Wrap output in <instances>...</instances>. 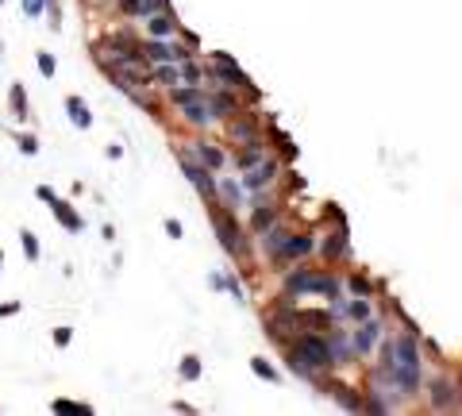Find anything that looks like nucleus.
Returning <instances> with one entry per match:
<instances>
[{
  "label": "nucleus",
  "mask_w": 462,
  "mask_h": 416,
  "mask_svg": "<svg viewBox=\"0 0 462 416\" xmlns=\"http://www.w3.org/2000/svg\"><path fill=\"white\" fill-rule=\"evenodd\" d=\"M285 351L296 355L308 370H316V374L335 370V355H332V347H327V332L324 336H320V332H296V336L285 343Z\"/></svg>",
  "instance_id": "f257e3e1"
},
{
  "label": "nucleus",
  "mask_w": 462,
  "mask_h": 416,
  "mask_svg": "<svg viewBox=\"0 0 462 416\" xmlns=\"http://www.w3.org/2000/svg\"><path fill=\"white\" fill-rule=\"evenodd\" d=\"M308 293H320V297H327V301L343 297L339 282H335L332 274H324V270H308V266H301V270H293L285 277V297H308Z\"/></svg>",
  "instance_id": "f03ea898"
},
{
  "label": "nucleus",
  "mask_w": 462,
  "mask_h": 416,
  "mask_svg": "<svg viewBox=\"0 0 462 416\" xmlns=\"http://www.w3.org/2000/svg\"><path fill=\"white\" fill-rule=\"evenodd\" d=\"M212 224H216L220 247H224L231 258H243V255H246V235H243V227H239L235 220H231V208L212 205Z\"/></svg>",
  "instance_id": "7ed1b4c3"
},
{
  "label": "nucleus",
  "mask_w": 462,
  "mask_h": 416,
  "mask_svg": "<svg viewBox=\"0 0 462 416\" xmlns=\"http://www.w3.org/2000/svg\"><path fill=\"white\" fill-rule=\"evenodd\" d=\"M139 54H143V62L158 66V62H185V58H193V46L189 43H173V39H143V43H139Z\"/></svg>",
  "instance_id": "20e7f679"
},
{
  "label": "nucleus",
  "mask_w": 462,
  "mask_h": 416,
  "mask_svg": "<svg viewBox=\"0 0 462 416\" xmlns=\"http://www.w3.org/2000/svg\"><path fill=\"white\" fill-rule=\"evenodd\" d=\"M204 73H208L216 85H224V89H243V93L258 96V93H254V85H251V77H246V73L239 70L227 54H212V62H208V70H204Z\"/></svg>",
  "instance_id": "39448f33"
},
{
  "label": "nucleus",
  "mask_w": 462,
  "mask_h": 416,
  "mask_svg": "<svg viewBox=\"0 0 462 416\" xmlns=\"http://www.w3.org/2000/svg\"><path fill=\"white\" fill-rule=\"evenodd\" d=\"M277 174H282V162H277L274 154H266V158H262L258 166L243 170V189H246V193H254V197H258L262 189H270V185L277 182Z\"/></svg>",
  "instance_id": "423d86ee"
},
{
  "label": "nucleus",
  "mask_w": 462,
  "mask_h": 416,
  "mask_svg": "<svg viewBox=\"0 0 462 416\" xmlns=\"http://www.w3.org/2000/svg\"><path fill=\"white\" fill-rule=\"evenodd\" d=\"M312 251H316V239H312V235H285V243L270 255V263L282 270V266L296 263V258H304V255H312Z\"/></svg>",
  "instance_id": "0eeeda50"
},
{
  "label": "nucleus",
  "mask_w": 462,
  "mask_h": 416,
  "mask_svg": "<svg viewBox=\"0 0 462 416\" xmlns=\"http://www.w3.org/2000/svg\"><path fill=\"white\" fill-rule=\"evenodd\" d=\"M181 170H185V177H189V182H193L201 193H204V197L212 201V205H220V201H216V189H220V182L212 177V170H208V166H201L196 158H189V154H185V158H181Z\"/></svg>",
  "instance_id": "6e6552de"
},
{
  "label": "nucleus",
  "mask_w": 462,
  "mask_h": 416,
  "mask_svg": "<svg viewBox=\"0 0 462 416\" xmlns=\"http://www.w3.org/2000/svg\"><path fill=\"white\" fill-rule=\"evenodd\" d=\"M177 116H181V124H189V127H212L216 124V112H212L208 96H196V101L181 104Z\"/></svg>",
  "instance_id": "1a4fd4ad"
},
{
  "label": "nucleus",
  "mask_w": 462,
  "mask_h": 416,
  "mask_svg": "<svg viewBox=\"0 0 462 416\" xmlns=\"http://www.w3.org/2000/svg\"><path fill=\"white\" fill-rule=\"evenodd\" d=\"M227 139H231L235 146H246V143H258L262 132H258V124H254L251 116H243V112H239V116L227 120Z\"/></svg>",
  "instance_id": "9d476101"
},
{
  "label": "nucleus",
  "mask_w": 462,
  "mask_h": 416,
  "mask_svg": "<svg viewBox=\"0 0 462 416\" xmlns=\"http://www.w3.org/2000/svg\"><path fill=\"white\" fill-rule=\"evenodd\" d=\"M382 320H374V316H370V320H362L358 328H351V339H354V355H370V347L377 343V339H382Z\"/></svg>",
  "instance_id": "9b49d317"
},
{
  "label": "nucleus",
  "mask_w": 462,
  "mask_h": 416,
  "mask_svg": "<svg viewBox=\"0 0 462 416\" xmlns=\"http://www.w3.org/2000/svg\"><path fill=\"white\" fill-rule=\"evenodd\" d=\"M327 347H332V355H335V366H346V363H354V339H351V332L346 328H327Z\"/></svg>",
  "instance_id": "f8f14e48"
},
{
  "label": "nucleus",
  "mask_w": 462,
  "mask_h": 416,
  "mask_svg": "<svg viewBox=\"0 0 462 416\" xmlns=\"http://www.w3.org/2000/svg\"><path fill=\"white\" fill-rule=\"evenodd\" d=\"M146 39H173L181 31V23L173 20V12L170 8H162V12H154V15H146Z\"/></svg>",
  "instance_id": "ddd939ff"
},
{
  "label": "nucleus",
  "mask_w": 462,
  "mask_h": 416,
  "mask_svg": "<svg viewBox=\"0 0 462 416\" xmlns=\"http://www.w3.org/2000/svg\"><path fill=\"white\" fill-rule=\"evenodd\" d=\"M208 104H212V112H216V120H231V116H239V112H243L239 96L231 93V89H224V85L208 93Z\"/></svg>",
  "instance_id": "4468645a"
},
{
  "label": "nucleus",
  "mask_w": 462,
  "mask_h": 416,
  "mask_svg": "<svg viewBox=\"0 0 462 416\" xmlns=\"http://www.w3.org/2000/svg\"><path fill=\"white\" fill-rule=\"evenodd\" d=\"M427 393H432V409H435V412H447V409H455L458 386H455L451 378H435L432 386H427Z\"/></svg>",
  "instance_id": "2eb2a0df"
},
{
  "label": "nucleus",
  "mask_w": 462,
  "mask_h": 416,
  "mask_svg": "<svg viewBox=\"0 0 462 416\" xmlns=\"http://www.w3.org/2000/svg\"><path fill=\"white\" fill-rule=\"evenodd\" d=\"M346 251H351V243H346V224H339L332 235H324V243H320V258H324V263L346 258Z\"/></svg>",
  "instance_id": "dca6fc26"
},
{
  "label": "nucleus",
  "mask_w": 462,
  "mask_h": 416,
  "mask_svg": "<svg viewBox=\"0 0 462 416\" xmlns=\"http://www.w3.org/2000/svg\"><path fill=\"white\" fill-rule=\"evenodd\" d=\"M151 85H162V89L181 85V62H158V66H151Z\"/></svg>",
  "instance_id": "f3484780"
},
{
  "label": "nucleus",
  "mask_w": 462,
  "mask_h": 416,
  "mask_svg": "<svg viewBox=\"0 0 462 416\" xmlns=\"http://www.w3.org/2000/svg\"><path fill=\"white\" fill-rule=\"evenodd\" d=\"M51 212L58 216V224H62L65 232H81V227H85V224H81V216L70 208V201H62V197H54V201H51Z\"/></svg>",
  "instance_id": "a211bd4d"
},
{
  "label": "nucleus",
  "mask_w": 462,
  "mask_h": 416,
  "mask_svg": "<svg viewBox=\"0 0 462 416\" xmlns=\"http://www.w3.org/2000/svg\"><path fill=\"white\" fill-rule=\"evenodd\" d=\"M216 201H220L224 208H231V212L243 208V182H227V177H224V182H220V189H216Z\"/></svg>",
  "instance_id": "6ab92c4d"
},
{
  "label": "nucleus",
  "mask_w": 462,
  "mask_h": 416,
  "mask_svg": "<svg viewBox=\"0 0 462 416\" xmlns=\"http://www.w3.org/2000/svg\"><path fill=\"white\" fill-rule=\"evenodd\" d=\"M266 154H270V151H266V143H262V139H258V143H246V146H239L235 166H239V170H251V166H258Z\"/></svg>",
  "instance_id": "aec40b11"
},
{
  "label": "nucleus",
  "mask_w": 462,
  "mask_h": 416,
  "mask_svg": "<svg viewBox=\"0 0 462 416\" xmlns=\"http://www.w3.org/2000/svg\"><path fill=\"white\" fill-rule=\"evenodd\" d=\"M193 158L201 162V166H208V170H224V154H220L212 143H201V139L193 143Z\"/></svg>",
  "instance_id": "412c9836"
},
{
  "label": "nucleus",
  "mask_w": 462,
  "mask_h": 416,
  "mask_svg": "<svg viewBox=\"0 0 462 416\" xmlns=\"http://www.w3.org/2000/svg\"><path fill=\"white\" fill-rule=\"evenodd\" d=\"M65 112H70V120L81 127V132H89V127H93V116H89V104L81 101V96H65Z\"/></svg>",
  "instance_id": "4be33fe9"
},
{
  "label": "nucleus",
  "mask_w": 462,
  "mask_h": 416,
  "mask_svg": "<svg viewBox=\"0 0 462 416\" xmlns=\"http://www.w3.org/2000/svg\"><path fill=\"white\" fill-rule=\"evenodd\" d=\"M166 96H170L173 108H181V104H189V101H196V96H204V89H201V85H173V89H166Z\"/></svg>",
  "instance_id": "5701e85b"
},
{
  "label": "nucleus",
  "mask_w": 462,
  "mask_h": 416,
  "mask_svg": "<svg viewBox=\"0 0 462 416\" xmlns=\"http://www.w3.org/2000/svg\"><path fill=\"white\" fill-rule=\"evenodd\" d=\"M327 393H332L335 401L343 405V409H362V397L351 393V386H339V382H332V389H327Z\"/></svg>",
  "instance_id": "b1692460"
},
{
  "label": "nucleus",
  "mask_w": 462,
  "mask_h": 416,
  "mask_svg": "<svg viewBox=\"0 0 462 416\" xmlns=\"http://www.w3.org/2000/svg\"><path fill=\"white\" fill-rule=\"evenodd\" d=\"M201 77H204L201 62H193V58L181 62V81H185V85H201Z\"/></svg>",
  "instance_id": "393cba45"
},
{
  "label": "nucleus",
  "mask_w": 462,
  "mask_h": 416,
  "mask_svg": "<svg viewBox=\"0 0 462 416\" xmlns=\"http://www.w3.org/2000/svg\"><path fill=\"white\" fill-rule=\"evenodd\" d=\"M196 378H201V358L185 355L181 358V382H196Z\"/></svg>",
  "instance_id": "a878e982"
},
{
  "label": "nucleus",
  "mask_w": 462,
  "mask_h": 416,
  "mask_svg": "<svg viewBox=\"0 0 462 416\" xmlns=\"http://www.w3.org/2000/svg\"><path fill=\"white\" fill-rule=\"evenodd\" d=\"M12 108H15V120H27V93H23V85H12Z\"/></svg>",
  "instance_id": "bb28decb"
},
{
  "label": "nucleus",
  "mask_w": 462,
  "mask_h": 416,
  "mask_svg": "<svg viewBox=\"0 0 462 416\" xmlns=\"http://www.w3.org/2000/svg\"><path fill=\"white\" fill-rule=\"evenodd\" d=\"M346 289H351L354 297H374V285H370L362 274H351V282H346Z\"/></svg>",
  "instance_id": "cd10ccee"
},
{
  "label": "nucleus",
  "mask_w": 462,
  "mask_h": 416,
  "mask_svg": "<svg viewBox=\"0 0 462 416\" xmlns=\"http://www.w3.org/2000/svg\"><path fill=\"white\" fill-rule=\"evenodd\" d=\"M251 370L258 374V378H266V382H277V378H282V374H277L274 366H270L266 358H262V355H258V358H251Z\"/></svg>",
  "instance_id": "c85d7f7f"
},
{
  "label": "nucleus",
  "mask_w": 462,
  "mask_h": 416,
  "mask_svg": "<svg viewBox=\"0 0 462 416\" xmlns=\"http://www.w3.org/2000/svg\"><path fill=\"white\" fill-rule=\"evenodd\" d=\"M51 409H54V412H85V416H89V412H93V409H89V405H77V401H65V397H58V401L51 405Z\"/></svg>",
  "instance_id": "c756f323"
},
{
  "label": "nucleus",
  "mask_w": 462,
  "mask_h": 416,
  "mask_svg": "<svg viewBox=\"0 0 462 416\" xmlns=\"http://www.w3.org/2000/svg\"><path fill=\"white\" fill-rule=\"evenodd\" d=\"M20 239H23V255H27L31 263H35V258H39V239H35L31 232H20Z\"/></svg>",
  "instance_id": "7c9ffc66"
},
{
  "label": "nucleus",
  "mask_w": 462,
  "mask_h": 416,
  "mask_svg": "<svg viewBox=\"0 0 462 416\" xmlns=\"http://www.w3.org/2000/svg\"><path fill=\"white\" fill-rule=\"evenodd\" d=\"M46 4H51V0H23V15H31V20H35V15L46 12Z\"/></svg>",
  "instance_id": "2f4dec72"
},
{
  "label": "nucleus",
  "mask_w": 462,
  "mask_h": 416,
  "mask_svg": "<svg viewBox=\"0 0 462 416\" xmlns=\"http://www.w3.org/2000/svg\"><path fill=\"white\" fill-rule=\"evenodd\" d=\"M35 62H39V70H43V77H54V70H58V62H54V54H46V51H43V54H39V58H35Z\"/></svg>",
  "instance_id": "473e14b6"
},
{
  "label": "nucleus",
  "mask_w": 462,
  "mask_h": 416,
  "mask_svg": "<svg viewBox=\"0 0 462 416\" xmlns=\"http://www.w3.org/2000/svg\"><path fill=\"white\" fill-rule=\"evenodd\" d=\"M20 151H23V154H35V151H39V139H35V135H20Z\"/></svg>",
  "instance_id": "72a5a7b5"
},
{
  "label": "nucleus",
  "mask_w": 462,
  "mask_h": 416,
  "mask_svg": "<svg viewBox=\"0 0 462 416\" xmlns=\"http://www.w3.org/2000/svg\"><path fill=\"white\" fill-rule=\"evenodd\" d=\"M70 339H73V328H54V343L58 347H65Z\"/></svg>",
  "instance_id": "f704fd0d"
},
{
  "label": "nucleus",
  "mask_w": 462,
  "mask_h": 416,
  "mask_svg": "<svg viewBox=\"0 0 462 416\" xmlns=\"http://www.w3.org/2000/svg\"><path fill=\"white\" fill-rule=\"evenodd\" d=\"M120 12L135 20V15H139V0H120Z\"/></svg>",
  "instance_id": "c9c22d12"
},
{
  "label": "nucleus",
  "mask_w": 462,
  "mask_h": 416,
  "mask_svg": "<svg viewBox=\"0 0 462 416\" xmlns=\"http://www.w3.org/2000/svg\"><path fill=\"white\" fill-rule=\"evenodd\" d=\"M224 282H227V289H231V297H235V301H246V297H243V285H239V282H235V277H224Z\"/></svg>",
  "instance_id": "e433bc0d"
},
{
  "label": "nucleus",
  "mask_w": 462,
  "mask_h": 416,
  "mask_svg": "<svg viewBox=\"0 0 462 416\" xmlns=\"http://www.w3.org/2000/svg\"><path fill=\"white\" fill-rule=\"evenodd\" d=\"M166 235L170 239H181V220H166Z\"/></svg>",
  "instance_id": "4c0bfd02"
},
{
  "label": "nucleus",
  "mask_w": 462,
  "mask_h": 416,
  "mask_svg": "<svg viewBox=\"0 0 462 416\" xmlns=\"http://www.w3.org/2000/svg\"><path fill=\"white\" fill-rule=\"evenodd\" d=\"M12 313H20V305H15V301H4V305H0V316H12Z\"/></svg>",
  "instance_id": "58836bf2"
},
{
  "label": "nucleus",
  "mask_w": 462,
  "mask_h": 416,
  "mask_svg": "<svg viewBox=\"0 0 462 416\" xmlns=\"http://www.w3.org/2000/svg\"><path fill=\"white\" fill-rule=\"evenodd\" d=\"M0 263H4V255H0Z\"/></svg>",
  "instance_id": "ea45409f"
}]
</instances>
